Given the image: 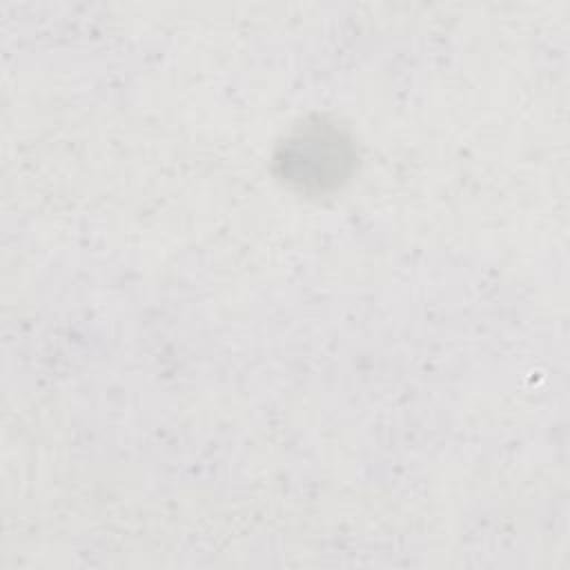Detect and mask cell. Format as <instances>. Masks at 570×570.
I'll return each mask as SVG.
<instances>
[{
  "label": "cell",
  "instance_id": "6da1fadb",
  "mask_svg": "<svg viewBox=\"0 0 570 570\" xmlns=\"http://www.w3.org/2000/svg\"><path fill=\"white\" fill-rule=\"evenodd\" d=\"M350 140L332 125L314 122L294 131L281 147L276 163L285 180L301 189H327L343 180L352 167Z\"/></svg>",
  "mask_w": 570,
  "mask_h": 570
}]
</instances>
